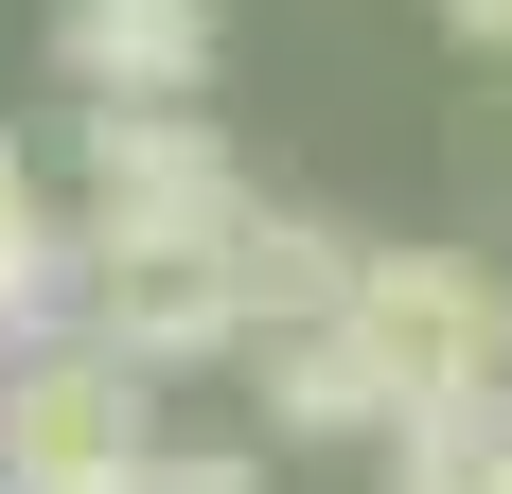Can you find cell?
Returning <instances> with one entry per match:
<instances>
[{
	"instance_id": "cell-10",
	"label": "cell",
	"mask_w": 512,
	"mask_h": 494,
	"mask_svg": "<svg viewBox=\"0 0 512 494\" xmlns=\"http://www.w3.org/2000/svg\"><path fill=\"white\" fill-rule=\"evenodd\" d=\"M124 494H265V442H159Z\"/></svg>"
},
{
	"instance_id": "cell-4",
	"label": "cell",
	"mask_w": 512,
	"mask_h": 494,
	"mask_svg": "<svg viewBox=\"0 0 512 494\" xmlns=\"http://www.w3.org/2000/svg\"><path fill=\"white\" fill-rule=\"evenodd\" d=\"M89 230H195V212H248V159L212 142L195 106H89Z\"/></svg>"
},
{
	"instance_id": "cell-5",
	"label": "cell",
	"mask_w": 512,
	"mask_h": 494,
	"mask_svg": "<svg viewBox=\"0 0 512 494\" xmlns=\"http://www.w3.org/2000/svg\"><path fill=\"white\" fill-rule=\"evenodd\" d=\"M212 53H230L212 0H53V71L89 106H195Z\"/></svg>"
},
{
	"instance_id": "cell-1",
	"label": "cell",
	"mask_w": 512,
	"mask_h": 494,
	"mask_svg": "<svg viewBox=\"0 0 512 494\" xmlns=\"http://www.w3.org/2000/svg\"><path fill=\"white\" fill-rule=\"evenodd\" d=\"M336 336L371 353L389 424H460V406H512V283L477 247H354V300Z\"/></svg>"
},
{
	"instance_id": "cell-12",
	"label": "cell",
	"mask_w": 512,
	"mask_h": 494,
	"mask_svg": "<svg viewBox=\"0 0 512 494\" xmlns=\"http://www.w3.org/2000/svg\"><path fill=\"white\" fill-rule=\"evenodd\" d=\"M477 459H495V494H512V406H495V424H477Z\"/></svg>"
},
{
	"instance_id": "cell-3",
	"label": "cell",
	"mask_w": 512,
	"mask_h": 494,
	"mask_svg": "<svg viewBox=\"0 0 512 494\" xmlns=\"http://www.w3.org/2000/svg\"><path fill=\"white\" fill-rule=\"evenodd\" d=\"M159 459V389L124 353H89L71 318L0 353V494H106Z\"/></svg>"
},
{
	"instance_id": "cell-13",
	"label": "cell",
	"mask_w": 512,
	"mask_h": 494,
	"mask_svg": "<svg viewBox=\"0 0 512 494\" xmlns=\"http://www.w3.org/2000/svg\"><path fill=\"white\" fill-rule=\"evenodd\" d=\"M106 494H124V477H106Z\"/></svg>"
},
{
	"instance_id": "cell-11",
	"label": "cell",
	"mask_w": 512,
	"mask_h": 494,
	"mask_svg": "<svg viewBox=\"0 0 512 494\" xmlns=\"http://www.w3.org/2000/svg\"><path fill=\"white\" fill-rule=\"evenodd\" d=\"M442 18H460V36H477V53H512V0H442Z\"/></svg>"
},
{
	"instance_id": "cell-6",
	"label": "cell",
	"mask_w": 512,
	"mask_h": 494,
	"mask_svg": "<svg viewBox=\"0 0 512 494\" xmlns=\"http://www.w3.org/2000/svg\"><path fill=\"white\" fill-rule=\"evenodd\" d=\"M248 389H265V442H389V389H371V353L336 318L248 336Z\"/></svg>"
},
{
	"instance_id": "cell-2",
	"label": "cell",
	"mask_w": 512,
	"mask_h": 494,
	"mask_svg": "<svg viewBox=\"0 0 512 494\" xmlns=\"http://www.w3.org/2000/svg\"><path fill=\"white\" fill-rule=\"evenodd\" d=\"M71 336L124 353L142 389L248 353V212H195V230H89L71 212Z\"/></svg>"
},
{
	"instance_id": "cell-8",
	"label": "cell",
	"mask_w": 512,
	"mask_h": 494,
	"mask_svg": "<svg viewBox=\"0 0 512 494\" xmlns=\"http://www.w3.org/2000/svg\"><path fill=\"white\" fill-rule=\"evenodd\" d=\"M336 300H354V230H336V212H265V195H248V336L336 318Z\"/></svg>"
},
{
	"instance_id": "cell-9",
	"label": "cell",
	"mask_w": 512,
	"mask_h": 494,
	"mask_svg": "<svg viewBox=\"0 0 512 494\" xmlns=\"http://www.w3.org/2000/svg\"><path fill=\"white\" fill-rule=\"evenodd\" d=\"M477 424H495V406H460V424H389V494H495Z\"/></svg>"
},
{
	"instance_id": "cell-7",
	"label": "cell",
	"mask_w": 512,
	"mask_h": 494,
	"mask_svg": "<svg viewBox=\"0 0 512 494\" xmlns=\"http://www.w3.org/2000/svg\"><path fill=\"white\" fill-rule=\"evenodd\" d=\"M71 318V212L36 195V159H18V124H0V353L53 336Z\"/></svg>"
}]
</instances>
